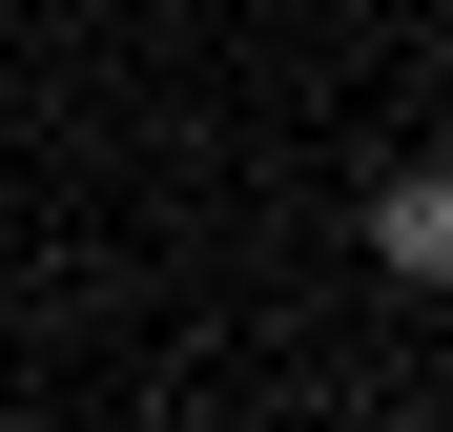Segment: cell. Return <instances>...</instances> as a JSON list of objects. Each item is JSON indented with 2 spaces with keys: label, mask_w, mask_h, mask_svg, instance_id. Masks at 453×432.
Masks as SVG:
<instances>
[{
  "label": "cell",
  "mask_w": 453,
  "mask_h": 432,
  "mask_svg": "<svg viewBox=\"0 0 453 432\" xmlns=\"http://www.w3.org/2000/svg\"><path fill=\"white\" fill-rule=\"evenodd\" d=\"M350 247L392 268V288H453V165H371L350 186Z\"/></svg>",
  "instance_id": "obj_1"
}]
</instances>
